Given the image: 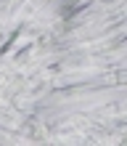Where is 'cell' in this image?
<instances>
[{"instance_id":"1","label":"cell","mask_w":127,"mask_h":146,"mask_svg":"<svg viewBox=\"0 0 127 146\" xmlns=\"http://www.w3.org/2000/svg\"><path fill=\"white\" fill-rule=\"evenodd\" d=\"M122 130H127V122H124V125H122Z\"/></svg>"}]
</instances>
